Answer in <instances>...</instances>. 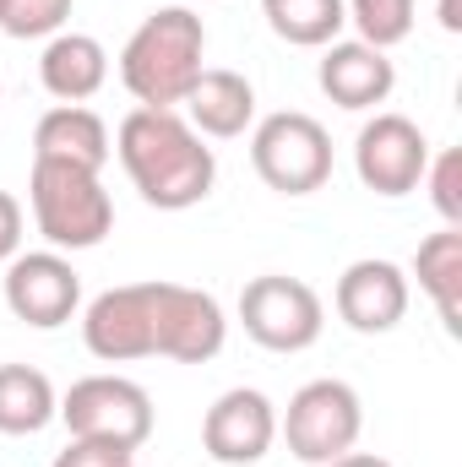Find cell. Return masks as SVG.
I'll list each match as a JSON object with an SVG mask.
<instances>
[{
  "label": "cell",
  "instance_id": "277c9868",
  "mask_svg": "<svg viewBox=\"0 0 462 467\" xmlns=\"http://www.w3.org/2000/svg\"><path fill=\"white\" fill-rule=\"evenodd\" d=\"M250 169L278 196H316L332 180V136L316 115L278 109L250 125Z\"/></svg>",
  "mask_w": 462,
  "mask_h": 467
},
{
  "label": "cell",
  "instance_id": "ffe728a7",
  "mask_svg": "<svg viewBox=\"0 0 462 467\" xmlns=\"http://www.w3.org/2000/svg\"><path fill=\"white\" fill-rule=\"evenodd\" d=\"M267 27L294 44V49H327L338 33L348 27V5L343 0H261Z\"/></svg>",
  "mask_w": 462,
  "mask_h": 467
},
{
  "label": "cell",
  "instance_id": "30bf717a",
  "mask_svg": "<svg viewBox=\"0 0 462 467\" xmlns=\"http://www.w3.org/2000/svg\"><path fill=\"white\" fill-rule=\"evenodd\" d=\"M82 277L60 250H27L5 261V310L38 332H55L77 316Z\"/></svg>",
  "mask_w": 462,
  "mask_h": 467
},
{
  "label": "cell",
  "instance_id": "9a60e30c",
  "mask_svg": "<svg viewBox=\"0 0 462 467\" xmlns=\"http://www.w3.org/2000/svg\"><path fill=\"white\" fill-rule=\"evenodd\" d=\"M110 152H115L110 125L93 115L88 104H55L49 115H38V125H33V158H44V163H71V169L104 174Z\"/></svg>",
  "mask_w": 462,
  "mask_h": 467
},
{
  "label": "cell",
  "instance_id": "44dd1931",
  "mask_svg": "<svg viewBox=\"0 0 462 467\" xmlns=\"http://www.w3.org/2000/svg\"><path fill=\"white\" fill-rule=\"evenodd\" d=\"M348 22L359 27V44L370 49H397L414 33V0H343Z\"/></svg>",
  "mask_w": 462,
  "mask_h": 467
},
{
  "label": "cell",
  "instance_id": "5b68a950",
  "mask_svg": "<svg viewBox=\"0 0 462 467\" xmlns=\"http://www.w3.org/2000/svg\"><path fill=\"white\" fill-rule=\"evenodd\" d=\"M239 327L256 348L267 353H305L321 343L327 305L305 277L289 272H261L239 288Z\"/></svg>",
  "mask_w": 462,
  "mask_h": 467
},
{
  "label": "cell",
  "instance_id": "cb8c5ba5",
  "mask_svg": "<svg viewBox=\"0 0 462 467\" xmlns=\"http://www.w3.org/2000/svg\"><path fill=\"white\" fill-rule=\"evenodd\" d=\"M136 451H125V446H104V441H71L60 457L49 467H120V462H131Z\"/></svg>",
  "mask_w": 462,
  "mask_h": 467
},
{
  "label": "cell",
  "instance_id": "9c48e42d",
  "mask_svg": "<svg viewBox=\"0 0 462 467\" xmlns=\"http://www.w3.org/2000/svg\"><path fill=\"white\" fill-rule=\"evenodd\" d=\"M425 169H430V141L408 115L386 109V115L359 125V136H353V174H359L364 191L397 202V196L419 191Z\"/></svg>",
  "mask_w": 462,
  "mask_h": 467
},
{
  "label": "cell",
  "instance_id": "4316f807",
  "mask_svg": "<svg viewBox=\"0 0 462 467\" xmlns=\"http://www.w3.org/2000/svg\"><path fill=\"white\" fill-rule=\"evenodd\" d=\"M441 27H446V33H457V27H462V16H457V0H441Z\"/></svg>",
  "mask_w": 462,
  "mask_h": 467
},
{
  "label": "cell",
  "instance_id": "d4e9b609",
  "mask_svg": "<svg viewBox=\"0 0 462 467\" xmlns=\"http://www.w3.org/2000/svg\"><path fill=\"white\" fill-rule=\"evenodd\" d=\"M22 229H27V213L11 191H0V261L22 255Z\"/></svg>",
  "mask_w": 462,
  "mask_h": 467
},
{
  "label": "cell",
  "instance_id": "3957f363",
  "mask_svg": "<svg viewBox=\"0 0 462 467\" xmlns=\"http://www.w3.org/2000/svg\"><path fill=\"white\" fill-rule=\"evenodd\" d=\"M27 207H33V229L49 239V250H93L115 229V202L93 169L33 158Z\"/></svg>",
  "mask_w": 462,
  "mask_h": 467
},
{
  "label": "cell",
  "instance_id": "83f0119b",
  "mask_svg": "<svg viewBox=\"0 0 462 467\" xmlns=\"http://www.w3.org/2000/svg\"><path fill=\"white\" fill-rule=\"evenodd\" d=\"M120 467H142V462H136V457H131V462H120Z\"/></svg>",
  "mask_w": 462,
  "mask_h": 467
},
{
  "label": "cell",
  "instance_id": "484cf974",
  "mask_svg": "<svg viewBox=\"0 0 462 467\" xmlns=\"http://www.w3.org/2000/svg\"><path fill=\"white\" fill-rule=\"evenodd\" d=\"M327 467H392L386 457H375V451H343L338 462H327Z\"/></svg>",
  "mask_w": 462,
  "mask_h": 467
},
{
  "label": "cell",
  "instance_id": "52a82bcc",
  "mask_svg": "<svg viewBox=\"0 0 462 467\" xmlns=\"http://www.w3.org/2000/svg\"><path fill=\"white\" fill-rule=\"evenodd\" d=\"M60 424L71 430V441H104V446L142 451L152 435V397L147 386L125 375H82L60 397Z\"/></svg>",
  "mask_w": 462,
  "mask_h": 467
},
{
  "label": "cell",
  "instance_id": "5bb4252c",
  "mask_svg": "<svg viewBox=\"0 0 462 467\" xmlns=\"http://www.w3.org/2000/svg\"><path fill=\"white\" fill-rule=\"evenodd\" d=\"M316 82L321 93L338 104V109H375L392 99L397 88V66L386 60V49H370L359 38H332L321 49V66H316Z\"/></svg>",
  "mask_w": 462,
  "mask_h": 467
},
{
  "label": "cell",
  "instance_id": "6da1fadb",
  "mask_svg": "<svg viewBox=\"0 0 462 467\" xmlns=\"http://www.w3.org/2000/svg\"><path fill=\"white\" fill-rule=\"evenodd\" d=\"M115 152L136 196L158 213L202 207L218 185V158L207 136H196L180 109H131L115 130Z\"/></svg>",
  "mask_w": 462,
  "mask_h": 467
},
{
  "label": "cell",
  "instance_id": "4fadbf2b",
  "mask_svg": "<svg viewBox=\"0 0 462 467\" xmlns=\"http://www.w3.org/2000/svg\"><path fill=\"white\" fill-rule=\"evenodd\" d=\"M229 343V316L213 294L185 283H158V358L207 364Z\"/></svg>",
  "mask_w": 462,
  "mask_h": 467
},
{
  "label": "cell",
  "instance_id": "2e32d148",
  "mask_svg": "<svg viewBox=\"0 0 462 467\" xmlns=\"http://www.w3.org/2000/svg\"><path fill=\"white\" fill-rule=\"evenodd\" d=\"M38 82L60 104H88L110 82V49L93 33H55L38 55Z\"/></svg>",
  "mask_w": 462,
  "mask_h": 467
},
{
  "label": "cell",
  "instance_id": "ac0fdd59",
  "mask_svg": "<svg viewBox=\"0 0 462 467\" xmlns=\"http://www.w3.org/2000/svg\"><path fill=\"white\" fill-rule=\"evenodd\" d=\"M414 277L430 294L441 327L457 337L462 332V229H436L414 250Z\"/></svg>",
  "mask_w": 462,
  "mask_h": 467
},
{
  "label": "cell",
  "instance_id": "8992f818",
  "mask_svg": "<svg viewBox=\"0 0 462 467\" xmlns=\"http://www.w3.org/2000/svg\"><path fill=\"white\" fill-rule=\"evenodd\" d=\"M359 430H364V402L348 380H305L294 397H289V413L278 419V435L289 441V451L310 467L338 462L343 451L359 446Z\"/></svg>",
  "mask_w": 462,
  "mask_h": 467
},
{
  "label": "cell",
  "instance_id": "d6986e66",
  "mask_svg": "<svg viewBox=\"0 0 462 467\" xmlns=\"http://www.w3.org/2000/svg\"><path fill=\"white\" fill-rule=\"evenodd\" d=\"M60 419V391L33 364H0V435H38Z\"/></svg>",
  "mask_w": 462,
  "mask_h": 467
},
{
  "label": "cell",
  "instance_id": "ba28073f",
  "mask_svg": "<svg viewBox=\"0 0 462 467\" xmlns=\"http://www.w3.org/2000/svg\"><path fill=\"white\" fill-rule=\"evenodd\" d=\"M82 343L104 364L158 358V277L104 288L82 316Z\"/></svg>",
  "mask_w": 462,
  "mask_h": 467
},
{
  "label": "cell",
  "instance_id": "603a6c76",
  "mask_svg": "<svg viewBox=\"0 0 462 467\" xmlns=\"http://www.w3.org/2000/svg\"><path fill=\"white\" fill-rule=\"evenodd\" d=\"M436 202V213L446 218V229H462V152L446 147V152H430V169L419 180Z\"/></svg>",
  "mask_w": 462,
  "mask_h": 467
},
{
  "label": "cell",
  "instance_id": "7a4b0ae2",
  "mask_svg": "<svg viewBox=\"0 0 462 467\" xmlns=\"http://www.w3.org/2000/svg\"><path fill=\"white\" fill-rule=\"evenodd\" d=\"M207 27L191 5H158L120 49V82L136 109H180L207 71Z\"/></svg>",
  "mask_w": 462,
  "mask_h": 467
},
{
  "label": "cell",
  "instance_id": "8fae6325",
  "mask_svg": "<svg viewBox=\"0 0 462 467\" xmlns=\"http://www.w3.org/2000/svg\"><path fill=\"white\" fill-rule=\"evenodd\" d=\"M278 441V408L256 386L224 391L202 419V451L218 467H256Z\"/></svg>",
  "mask_w": 462,
  "mask_h": 467
},
{
  "label": "cell",
  "instance_id": "e0dca14e",
  "mask_svg": "<svg viewBox=\"0 0 462 467\" xmlns=\"http://www.w3.org/2000/svg\"><path fill=\"white\" fill-rule=\"evenodd\" d=\"M180 109H185V119H191L196 136H207V141H234V136H245V130L256 125V88H250V77H239V71L207 66Z\"/></svg>",
  "mask_w": 462,
  "mask_h": 467
},
{
  "label": "cell",
  "instance_id": "7c38bea8",
  "mask_svg": "<svg viewBox=\"0 0 462 467\" xmlns=\"http://www.w3.org/2000/svg\"><path fill=\"white\" fill-rule=\"evenodd\" d=\"M408 272L397 261H381V255H364L343 266L338 288H332V305H338V321L359 337H381V332H397L403 316H408Z\"/></svg>",
  "mask_w": 462,
  "mask_h": 467
},
{
  "label": "cell",
  "instance_id": "7402d4cb",
  "mask_svg": "<svg viewBox=\"0 0 462 467\" xmlns=\"http://www.w3.org/2000/svg\"><path fill=\"white\" fill-rule=\"evenodd\" d=\"M77 0H0V33L5 38H55L66 33Z\"/></svg>",
  "mask_w": 462,
  "mask_h": 467
}]
</instances>
